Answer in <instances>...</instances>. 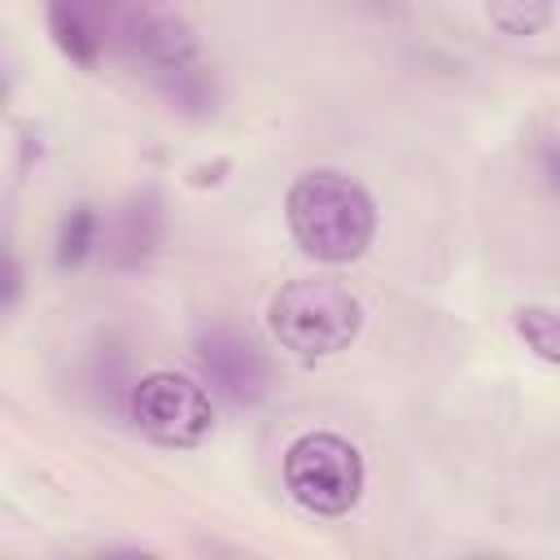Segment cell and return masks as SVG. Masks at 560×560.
<instances>
[{
  "label": "cell",
  "instance_id": "obj_2",
  "mask_svg": "<svg viewBox=\"0 0 560 560\" xmlns=\"http://www.w3.org/2000/svg\"><path fill=\"white\" fill-rule=\"evenodd\" d=\"M267 324L276 341L298 359H328L359 337L363 302L350 284L332 276H298L271 293Z\"/></svg>",
  "mask_w": 560,
  "mask_h": 560
},
{
  "label": "cell",
  "instance_id": "obj_7",
  "mask_svg": "<svg viewBox=\"0 0 560 560\" xmlns=\"http://www.w3.org/2000/svg\"><path fill=\"white\" fill-rule=\"evenodd\" d=\"M140 52H144V61L158 70V74H166V79H175V83H192L197 79V35H192V26L188 22H179V18H153L144 31H140Z\"/></svg>",
  "mask_w": 560,
  "mask_h": 560
},
{
  "label": "cell",
  "instance_id": "obj_3",
  "mask_svg": "<svg viewBox=\"0 0 560 560\" xmlns=\"http://www.w3.org/2000/svg\"><path fill=\"white\" fill-rule=\"evenodd\" d=\"M363 455L350 438L315 429L284 451V490L311 516H346L363 499Z\"/></svg>",
  "mask_w": 560,
  "mask_h": 560
},
{
  "label": "cell",
  "instance_id": "obj_1",
  "mask_svg": "<svg viewBox=\"0 0 560 560\" xmlns=\"http://www.w3.org/2000/svg\"><path fill=\"white\" fill-rule=\"evenodd\" d=\"M284 219L302 254L328 267L354 262L376 236V201L368 197V188L328 166L302 171L289 184Z\"/></svg>",
  "mask_w": 560,
  "mask_h": 560
},
{
  "label": "cell",
  "instance_id": "obj_8",
  "mask_svg": "<svg viewBox=\"0 0 560 560\" xmlns=\"http://www.w3.org/2000/svg\"><path fill=\"white\" fill-rule=\"evenodd\" d=\"M96 236H101V214H96L88 201L70 206V210L61 214V223H57V249H52L57 271H74V267H83L88 254L96 249Z\"/></svg>",
  "mask_w": 560,
  "mask_h": 560
},
{
  "label": "cell",
  "instance_id": "obj_11",
  "mask_svg": "<svg viewBox=\"0 0 560 560\" xmlns=\"http://www.w3.org/2000/svg\"><path fill=\"white\" fill-rule=\"evenodd\" d=\"M538 175L551 188V197H560V140L538 144Z\"/></svg>",
  "mask_w": 560,
  "mask_h": 560
},
{
  "label": "cell",
  "instance_id": "obj_5",
  "mask_svg": "<svg viewBox=\"0 0 560 560\" xmlns=\"http://www.w3.org/2000/svg\"><path fill=\"white\" fill-rule=\"evenodd\" d=\"M197 363L210 381L214 394H223L236 407H254L267 398L271 389V363L258 350L254 337L236 332V328H206L197 337Z\"/></svg>",
  "mask_w": 560,
  "mask_h": 560
},
{
  "label": "cell",
  "instance_id": "obj_6",
  "mask_svg": "<svg viewBox=\"0 0 560 560\" xmlns=\"http://www.w3.org/2000/svg\"><path fill=\"white\" fill-rule=\"evenodd\" d=\"M48 31L74 66L92 70L105 48V0H48Z\"/></svg>",
  "mask_w": 560,
  "mask_h": 560
},
{
  "label": "cell",
  "instance_id": "obj_10",
  "mask_svg": "<svg viewBox=\"0 0 560 560\" xmlns=\"http://www.w3.org/2000/svg\"><path fill=\"white\" fill-rule=\"evenodd\" d=\"M556 13V0H486V18L503 35H538Z\"/></svg>",
  "mask_w": 560,
  "mask_h": 560
},
{
  "label": "cell",
  "instance_id": "obj_4",
  "mask_svg": "<svg viewBox=\"0 0 560 560\" xmlns=\"http://www.w3.org/2000/svg\"><path fill=\"white\" fill-rule=\"evenodd\" d=\"M131 420L136 429L171 451H192L214 429V402L201 381L175 368L144 372L131 389Z\"/></svg>",
  "mask_w": 560,
  "mask_h": 560
},
{
  "label": "cell",
  "instance_id": "obj_9",
  "mask_svg": "<svg viewBox=\"0 0 560 560\" xmlns=\"http://www.w3.org/2000/svg\"><path fill=\"white\" fill-rule=\"evenodd\" d=\"M512 324H516V337H521L542 363H556V368H560V311H556V306L525 302V306H516Z\"/></svg>",
  "mask_w": 560,
  "mask_h": 560
}]
</instances>
